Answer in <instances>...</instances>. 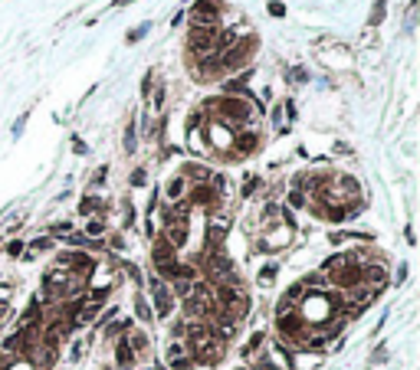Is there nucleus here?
<instances>
[{
	"instance_id": "nucleus-1",
	"label": "nucleus",
	"mask_w": 420,
	"mask_h": 370,
	"mask_svg": "<svg viewBox=\"0 0 420 370\" xmlns=\"http://www.w3.org/2000/svg\"><path fill=\"white\" fill-rule=\"evenodd\" d=\"M227 354V338L220 327L200 318H184L171 331L167 364L174 370H214Z\"/></svg>"
},
{
	"instance_id": "nucleus-2",
	"label": "nucleus",
	"mask_w": 420,
	"mask_h": 370,
	"mask_svg": "<svg viewBox=\"0 0 420 370\" xmlns=\"http://www.w3.org/2000/svg\"><path fill=\"white\" fill-rule=\"evenodd\" d=\"M187 50H191L194 59H210V53L217 50V33L210 30V26H194V36H191V43H187Z\"/></svg>"
},
{
	"instance_id": "nucleus-3",
	"label": "nucleus",
	"mask_w": 420,
	"mask_h": 370,
	"mask_svg": "<svg viewBox=\"0 0 420 370\" xmlns=\"http://www.w3.org/2000/svg\"><path fill=\"white\" fill-rule=\"evenodd\" d=\"M191 17H194V23H197V26H210L217 20V4H214V0H197L194 10H191Z\"/></svg>"
},
{
	"instance_id": "nucleus-4",
	"label": "nucleus",
	"mask_w": 420,
	"mask_h": 370,
	"mask_svg": "<svg viewBox=\"0 0 420 370\" xmlns=\"http://www.w3.org/2000/svg\"><path fill=\"white\" fill-rule=\"evenodd\" d=\"M145 33H148V23H142V26H135V30H128V36H125V39H128V43H138Z\"/></svg>"
},
{
	"instance_id": "nucleus-5",
	"label": "nucleus",
	"mask_w": 420,
	"mask_h": 370,
	"mask_svg": "<svg viewBox=\"0 0 420 370\" xmlns=\"http://www.w3.org/2000/svg\"><path fill=\"white\" fill-rule=\"evenodd\" d=\"M384 20V0H377L374 4V13H371V23H381Z\"/></svg>"
},
{
	"instance_id": "nucleus-6",
	"label": "nucleus",
	"mask_w": 420,
	"mask_h": 370,
	"mask_svg": "<svg viewBox=\"0 0 420 370\" xmlns=\"http://www.w3.org/2000/svg\"><path fill=\"white\" fill-rule=\"evenodd\" d=\"M289 79H292V82H305V79H309V72H305V69H292Z\"/></svg>"
},
{
	"instance_id": "nucleus-7",
	"label": "nucleus",
	"mask_w": 420,
	"mask_h": 370,
	"mask_svg": "<svg viewBox=\"0 0 420 370\" xmlns=\"http://www.w3.org/2000/svg\"><path fill=\"white\" fill-rule=\"evenodd\" d=\"M269 13H272V17H283V13H286V7L279 4V0H272V4H269Z\"/></svg>"
}]
</instances>
